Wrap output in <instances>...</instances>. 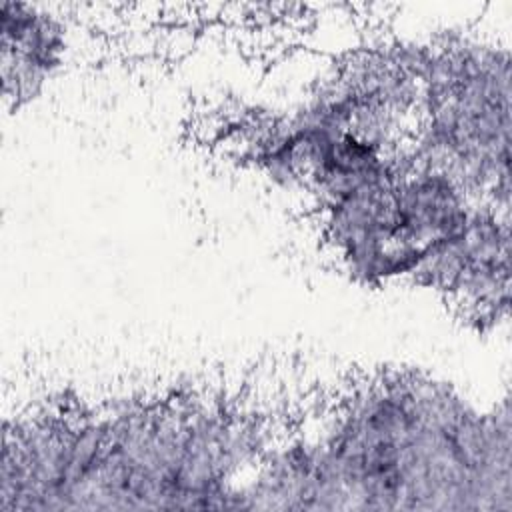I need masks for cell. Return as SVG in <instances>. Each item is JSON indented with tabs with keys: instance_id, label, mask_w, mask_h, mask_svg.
<instances>
[{
	"instance_id": "6da1fadb",
	"label": "cell",
	"mask_w": 512,
	"mask_h": 512,
	"mask_svg": "<svg viewBox=\"0 0 512 512\" xmlns=\"http://www.w3.org/2000/svg\"><path fill=\"white\" fill-rule=\"evenodd\" d=\"M4 96L16 104L34 98L60 68L66 32L58 18L22 2L2 4Z\"/></svg>"
}]
</instances>
